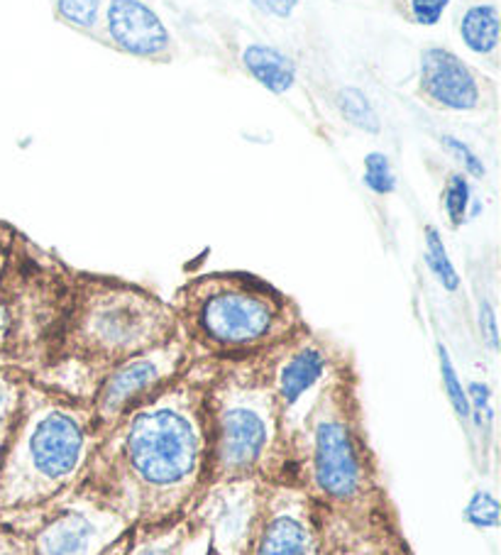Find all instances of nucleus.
<instances>
[{"mask_svg": "<svg viewBox=\"0 0 501 555\" xmlns=\"http://www.w3.org/2000/svg\"><path fill=\"white\" fill-rule=\"evenodd\" d=\"M426 262L431 267V272L436 274V280L442 284V289L458 292L460 274L450 260L446 245H442L440 233L433 225H426Z\"/></svg>", "mask_w": 501, "mask_h": 555, "instance_id": "aec40b11", "label": "nucleus"}, {"mask_svg": "<svg viewBox=\"0 0 501 555\" xmlns=\"http://www.w3.org/2000/svg\"><path fill=\"white\" fill-rule=\"evenodd\" d=\"M460 35L472 54L489 56L499 47V11L497 5H472L462 15Z\"/></svg>", "mask_w": 501, "mask_h": 555, "instance_id": "f3484780", "label": "nucleus"}, {"mask_svg": "<svg viewBox=\"0 0 501 555\" xmlns=\"http://www.w3.org/2000/svg\"><path fill=\"white\" fill-rule=\"evenodd\" d=\"M216 362H191L157 397L99 438L76 490L89 492L130 526L181 519L208 485L206 391Z\"/></svg>", "mask_w": 501, "mask_h": 555, "instance_id": "f257e3e1", "label": "nucleus"}, {"mask_svg": "<svg viewBox=\"0 0 501 555\" xmlns=\"http://www.w3.org/2000/svg\"><path fill=\"white\" fill-rule=\"evenodd\" d=\"M27 375L17 370L0 367V455H3L8 430H11L17 401H21V389Z\"/></svg>", "mask_w": 501, "mask_h": 555, "instance_id": "412c9836", "label": "nucleus"}, {"mask_svg": "<svg viewBox=\"0 0 501 555\" xmlns=\"http://www.w3.org/2000/svg\"><path fill=\"white\" fill-rule=\"evenodd\" d=\"M95 446L89 401L25 377L0 455V516L40 509L74 492Z\"/></svg>", "mask_w": 501, "mask_h": 555, "instance_id": "20e7f679", "label": "nucleus"}, {"mask_svg": "<svg viewBox=\"0 0 501 555\" xmlns=\"http://www.w3.org/2000/svg\"><path fill=\"white\" fill-rule=\"evenodd\" d=\"M179 333L171 304L115 276L76 272L42 385L89 399L105 372Z\"/></svg>", "mask_w": 501, "mask_h": 555, "instance_id": "7ed1b4c3", "label": "nucleus"}, {"mask_svg": "<svg viewBox=\"0 0 501 555\" xmlns=\"http://www.w3.org/2000/svg\"><path fill=\"white\" fill-rule=\"evenodd\" d=\"M472 204V189L465 175H452L446 184V194H442V206H446V216L452 228H460L467 220Z\"/></svg>", "mask_w": 501, "mask_h": 555, "instance_id": "4be33fe9", "label": "nucleus"}, {"mask_svg": "<svg viewBox=\"0 0 501 555\" xmlns=\"http://www.w3.org/2000/svg\"><path fill=\"white\" fill-rule=\"evenodd\" d=\"M74 270L27 241L0 231V367L40 377L50 365Z\"/></svg>", "mask_w": 501, "mask_h": 555, "instance_id": "0eeeda50", "label": "nucleus"}, {"mask_svg": "<svg viewBox=\"0 0 501 555\" xmlns=\"http://www.w3.org/2000/svg\"><path fill=\"white\" fill-rule=\"evenodd\" d=\"M206 541L187 516L181 519L154 524V526H132L128 551L125 555H206Z\"/></svg>", "mask_w": 501, "mask_h": 555, "instance_id": "2eb2a0df", "label": "nucleus"}, {"mask_svg": "<svg viewBox=\"0 0 501 555\" xmlns=\"http://www.w3.org/2000/svg\"><path fill=\"white\" fill-rule=\"evenodd\" d=\"M489 500V494L487 492H477L475 496H472V502L467 504V519L472 521V524H477V526H481V529H485V526H497L499 521V506H497V500H491L489 504H487V509H485V502Z\"/></svg>", "mask_w": 501, "mask_h": 555, "instance_id": "cd10ccee", "label": "nucleus"}, {"mask_svg": "<svg viewBox=\"0 0 501 555\" xmlns=\"http://www.w3.org/2000/svg\"><path fill=\"white\" fill-rule=\"evenodd\" d=\"M247 555H325L316 512L298 487H269L262 524Z\"/></svg>", "mask_w": 501, "mask_h": 555, "instance_id": "f8f14e48", "label": "nucleus"}, {"mask_svg": "<svg viewBox=\"0 0 501 555\" xmlns=\"http://www.w3.org/2000/svg\"><path fill=\"white\" fill-rule=\"evenodd\" d=\"M105 30L120 52L140 56V60L167 54L171 42L159 15L142 0H111L105 11Z\"/></svg>", "mask_w": 501, "mask_h": 555, "instance_id": "4468645a", "label": "nucleus"}, {"mask_svg": "<svg viewBox=\"0 0 501 555\" xmlns=\"http://www.w3.org/2000/svg\"><path fill=\"white\" fill-rule=\"evenodd\" d=\"M243 66L262 89L274 95H284L296 83L294 60L272 44H249L243 52Z\"/></svg>", "mask_w": 501, "mask_h": 555, "instance_id": "dca6fc26", "label": "nucleus"}, {"mask_svg": "<svg viewBox=\"0 0 501 555\" xmlns=\"http://www.w3.org/2000/svg\"><path fill=\"white\" fill-rule=\"evenodd\" d=\"M206 555H210V553H206Z\"/></svg>", "mask_w": 501, "mask_h": 555, "instance_id": "473e14b6", "label": "nucleus"}, {"mask_svg": "<svg viewBox=\"0 0 501 555\" xmlns=\"http://www.w3.org/2000/svg\"><path fill=\"white\" fill-rule=\"evenodd\" d=\"M440 142H442V147H446L450 155L460 162L462 169H465V175L475 177V179H481L487 175L485 162L479 159V155H475V150H472L467 142H462V140L452 138V135H446Z\"/></svg>", "mask_w": 501, "mask_h": 555, "instance_id": "a878e982", "label": "nucleus"}, {"mask_svg": "<svg viewBox=\"0 0 501 555\" xmlns=\"http://www.w3.org/2000/svg\"><path fill=\"white\" fill-rule=\"evenodd\" d=\"M421 93L446 111H475L481 99L475 72L458 54L428 47L421 54Z\"/></svg>", "mask_w": 501, "mask_h": 555, "instance_id": "ddd939ff", "label": "nucleus"}, {"mask_svg": "<svg viewBox=\"0 0 501 555\" xmlns=\"http://www.w3.org/2000/svg\"><path fill=\"white\" fill-rule=\"evenodd\" d=\"M8 223H3V220H0V231H3V228H5Z\"/></svg>", "mask_w": 501, "mask_h": 555, "instance_id": "2f4dec72", "label": "nucleus"}, {"mask_svg": "<svg viewBox=\"0 0 501 555\" xmlns=\"http://www.w3.org/2000/svg\"><path fill=\"white\" fill-rule=\"evenodd\" d=\"M56 13L64 23L79 27V30H91L99 23L101 0H56Z\"/></svg>", "mask_w": 501, "mask_h": 555, "instance_id": "393cba45", "label": "nucleus"}, {"mask_svg": "<svg viewBox=\"0 0 501 555\" xmlns=\"http://www.w3.org/2000/svg\"><path fill=\"white\" fill-rule=\"evenodd\" d=\"M269 487L262 480L208 482L184 514L210 555H247L262 524Z\"/></svg>", "mask_w": 501, "mask_h": 555, "instance_id": "9b49d317", "label": "nucleus"}, {"mask_svg": "<svg viewBox=\"0 0 501 555\" xmlns=\"http://www.w3.org/2000/svg\"><path fill=\"white\" fill-rule=\"evenodd\" d=\"M208 482L288 485L292 448L257 360L216 362L206 391Z\"/></svg>", "mask_w": 501, "mask_h": 555, "instance_id": "423d86ee", "label": "nucleus"}, {"mask_svg": "<svg viewBox=\"0 0 501 555\" xmlns=\"http://www.w3.org/2000/svg\"><path fill=\"white\" fill-rule=\"evenodd\" d=\"M255 360L277 401L288 446L333 379L355 365L348 352L308 325Z\"/></svg>", "mask_w": 501, "mask_h": 555, "instance_id": "1a4fd4ad", "label": "nucleus"}, {"mask_svg": "<svg viewBox=\"0 0 501 555\" xmlns=\"http://www.w3.org/2000/svg\"><path fill=\"white\" fill-rule=\"evenodd\" d=\"M288 448V485L308 496L325 545L360 533L407 535L370 440L355 365L323 391Z\"/></svg>", "mask_w": 501, "mask_h": 555, "instance_id": "f03ea898", "label": "nucleus"}, {"mask_svg": "<svg viewBox=\"0 0 501 555\" xmlns=\"http://www.w3.org/2000/svg\"><path fill=\"white\" fill-rule=\"evenodd\" d=\"M479 333L489 350H499V331H497V313L491 309V304L487 299L479 301Z\"/></svg>", "mask_w": 501, "mask_h": 555, "instance_id": "c756f323", "label": "nucleus"}, {"mask_svg": "<svg viewBox=\"0 0 501 555\" xmlns=\"http://www.w3.org/2000/svg\"><path fill=\"white\" fill-rule=\"evenodd\" d=\"M0 521L27 535L33 555H125L132 531L118 512L84 490Z\"/></svg>", "mask_w": 501, "mask_h": 555, "instance_id": "6e6552de", "label": "nucleus"}, {"mask_svg": "<svg viewBox=\"0 0 501 555\" xmlns=\"http://www.w3.org/2000/svg\"><path fill=\"white\" fill-rule=\"evenodd\" d=\"M0 555H33L27 535L8 521H0Z\"/></svg>", "mask_w": 501, "mask_h": 555, "instance_id": "c85d7f7f", "label": "nucleus"}, {"mask_svg": "<svg viewBox=\"0 0 501 555\" xmlns=\"http://www.w3.org/2000/svg\"><path fill=\"white\" fill-rule=\"evenodd\" d=\"M253 5L257 11H262L265 15H274V17H288L298 5V0H253Z\"/></svg>", "mask_w": 501, "mask_h": 555, "instance_id": "7c9ffc66", "label": "nucleus"}, {"mask_svg": "<svg viewBox=\"0 0 501 555\" xmlns=\"http://www.w3.org/2000/svg\"><path fill=\"white\" fill-rule=\"evenodd\" d=\"M171 311L194 362L255 360L308 325L286 294L247 272L196 276Z\"/></svg>", "mask_w": 501, "mask_h": 555, "instance_id": "39448f33", "label": "nucleus"}, {"mask_svg": "<svg viewBox=\"0 0 501 555\" xmlns=\"http://www.w3.org/2000/svg\"><path fill=\"white\" fill-rule=\"evenodd\" d=\"M325 555H413L407 535L360 533L325 545Z\"/></svg>", "mask_w": 501, "mask_h": 555, "instance_id": "a211bd4d", "label": "nucleus"}, {"mask_svg": "<svg viewBox=\"0 0 501 555\" xmlns=\"http://www.w3.org/2000/svg\"><path fill=\"white\" fill-rule=\"evenodd\" d=\"M438 360H440V375H442V387H446V395L450 399L452 409H455L458 418L462 424H470V399H467V389L462 387V382L458 377L455 367H452V360L448 356V348L438 346Z\"/></svg>", "mask_w": 501, "mask_h": 555, "instance_id": "5701e85b", "label": "nucleus"}, {"mask_svg": "<svg viewBox=\"0 0 501 555\" xmlns=\"http://www.w3.org/2000/svg\"><path fill=\"white\" fill-rule=\"evenodd\" d=\"M362 179H364V186L380 196L391 194V191L397 189V175H394L391 162L384 152H370V155L364 157Z\"/></svg>", "mask_w": 501, "mask_h": 555, "instance_id": "b1692460", "label": "nucleus"}, {"mask_svg": "<svg viewBox=\"0 0 501 555\" xmlns=\"http://www.w3.org/2000/svg\"><path fill=\"white\" fill-rule=\"evenodd\" d=\"M450 0H411V21L419 23L423 27H433L440 23L442 13L448 11Z\"/></svg>", "mask_w": 501, "mask_h": 555, "instance_id": "bb28decb", "label": "nucleus"}, {"mask_svg": "<svg viewBox=\"0 0 501 555\" xmlns=\"http://www.w3.org/2000/svg\"><path fill=\"white\" fill-rule=\"evenodd\" d=\"M338 108L343 113V118L350 122L352 128L370 132V135H377L380 132V116L374 111L372 101L368 99V93L358 86H345L338 93Z\"/></svg>", "mask_w": 501, "mask_h": 555, "instance_id": "6ab92c4d", "label": "nucleus"}, {"mask_svg": "<svg viewBox=\"0 0 501 555\" xmlns=\"http://www.w3.org/2000/svg\"><path fill=\"white\" fill-rule=\"evenodd\" d=\"M191 356L184 338L177 336L159 343L150 350L132 356L113 370L105 372L91 397L86 399L91 406L95 434L105 436L118 421L138 409L144 401L157 397L171 382L184 375L191 365Z\"/></svg>", "mask_w": 501, "mask_h": 555, "instance_id": "9d476101", "label": "nucleus"}]
</instances>
